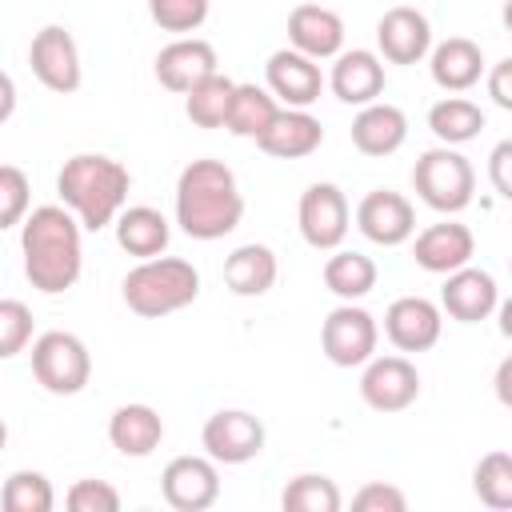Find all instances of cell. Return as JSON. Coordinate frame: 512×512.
Wrapping results in <instances>:
<instances>
[{
  "instance_id": "6da1fadb",
  "label": "cell",
  "mask_w": 512,
  "mask_h": 512,
  "mask_svg": "<svg viewBox=\"0 0 512 512\" xmlns=\"http://www.w3.org/2000/svg\"><path fill=\"white\" fill-rule=\"evenodd\" d=\"M80 220L64 204H40L20 220V256L24 276L36 292L60 296L84 272V240Z\"/></svg>"
},
{
  "instance_id": "7a4b0ae2",
  "label": "cell",
  "mask_w": 512,
  "mask_h": 512,
  "mask_svg": "<svg viewBox=\"0 0 512 512\" xmlns=\"http://www.w3.org/2000/svg\"><path fill=\"white\" fill-rule=\"evenodd\" d=\"M244 216V196L236 172L224 160H192L176 180V224L192 240H220L236 232Z\"/></svg>"
},
{
  "instance_id": "3957f363",
  "label": "cell",
  "mask_w": 512,
  "mask_h": 512,
  "mask_svg": "<svg viewBox=\"0 0 512 512\" xmlns=\"http://www.w3.org/2000/svg\"><path fill=\"white\" fill-rule=\"evenodd\" d=\"M128 188H132L128 168L104 152H76L56 172V192L64 208L88 232H100L120 216V208L128 204Z\"/></svg>"
},
{
  "instance_id": "277c9868",
  "label": "cell",
  "mask_w": 512,
  "mask_h": 512,
  "mask_svg": "<svg viewBox=\"0 0 512 512\" xmlns=\"http://www.w3.org/2000/svg\"><path fill=\"white\" fill-rule=\"evenodd\" d=\"M124 304L144 316V320H160V316H172L180 308H188L196 296H200V272L192 260H180V256H152V260H140L124 284Z\"/></svg>"
},
{
  "instance_id": "5b68a950",
  "label": "cell",
  "mask_w": 512,
  "mask_h": 512,
  "mask_svg": "<svg viewBox=\"0 0 512 512\" xmlns=\"http://www.w3.org/2000/svg\"><path fill=\"white\" fill-rule=\"evenodd\" d=\"M412 188L416 196L440 212V216H456L472 204V192H476V172L468 164L464 152L440 144V148H428L416 156L412 164Z\"/></svg>"
},
{
  "instance_id": "8992f818",
  "label": "cell",
  "mask_w": 512,
  "mask_h": 512,
  "mask_svg": "<svg viewBox=\"0 0 512 512\" xmlns=\"http://www.w3.org/2000/svg\"><path fill=\"white\" fill-rule=\"evenodd\" d=\"M32 376L52 396H76L92 380L88 344L72 332H44L32 340Z\"/></svg>"
},
{
  "instance_id": "52a82bcc",
  "label": "cell",
  "mask_w": 512,
  "mask_h": 512,
  "mask_svg": "<svg viewBox=\"0 0 512 512\" xmlns=\"http://www.w3.org/2000/svg\"><path fill=\"white\" fill-rule=\"evenodd\" d=\"M376 344H380V324L356 300H340L320 324V348L336 368H360L364 360L376 356Z\"/></svg>"
},
{
  "instance_id": "ba28073f",
  "label": "cell",
  "mask_w": 512,
  "mask_h": 512,
  "mask_svg": "<svg viewBox=\"0 0 512 512\" xmlns=\"http://www.w3.org/2000/svg\"><path fill=\"white\" fill-rule=\"evenodd\" d=\"M296 224L308 248L316 252H332L344 244L348 228H352V212H348V196L340 192V184L332 180H316L300 192L296 204Z\"/></svg>"
},
{
  "instance_id": "9c48e42d",
  "label": "cell",
  "mask_w": 512,
  "mask_h": 512,
  "mask_svg": "<svg viewBox=\"0 0 512 512\" xmlns=\"http://www.w3.org/2000/svg\"><path fill=\"white\" fill-rule=\"evenodd\" d=\"M360 400L372 412H404L420 396V372L408 356H372L360 364Z\"/></svg>"
},
{
  "instance_id": "30bf717a",
  "label": "cell",
  "mask_w": 512,
  "mask_h": 512,
  "mask_svg": "<svg viewBox=\"0 0 512 512\" xmlns=\"http://www.w3.org/2000/svg\"><path fill=\"white\" fill-rule=\"evenodd\" d=\"M28 64H32V76L56 92V96H68L80 88L84 72H80V48L72 40V32L64 24H44L32 44H28Z\"/></svg>"
},
{
  "instance_id": "8fae6325",
  "label": "cell",
  "mask_w": 512,
  "mask_h": 512,
  "mask_svg": "<svg viewBox=\"0 0 512 512\" xmlns=\"http://www.w3.org/2000/svg\"><path fill=\"white\" fill-rule=\"evenodd\" d=\"M200 444L216 464H248L264 452V424L244 408H220L204 420Z\"/></svg>"
},
{
  "instance_id": "7c38bea8",
  "label": "cell",
  "mask_w": 512,
  "mask_h": 512,
  "mask_svg": "<svg viewBox=\"0 0 512 512\" xmlns=\"http://www.w3.org/2000/svg\"><path fill=\"white\" fill-rule=\"evenodd\" d=\"M160 496L176 512H204L220 500V468L212 456H176L160 472Z\"/></svg>"
},
{
  "instance_id": "4fadbf2b",
  "label": "cell",
  "mask_w": 512,
  "mask_h": 512,
  "mask_svg": "<svg viewBox=\"0 0 512 512\" xmlns=\"http://www.w3.org/2000/svg\"><path fill=\"white\" fill-rule=\"evenodd\" d=\"M264 88L276 96L284 108H312L324 92V72L320 60L296 52V48H276L264 64Z\"/></svg>"
},
{
  "instance_id": "5bb4252c",
  "label": "cell",
  "mask_w": 512,
  "mask_h": 512,
  "mask_svg": "<svg viewBox=\"0 0 512 512\" xmlns=\"http://www.w3.org/2000/svg\"><path fill=\"white\" fill-rule=\"evenodd\" d=\"M356 228L364 232V240H372L380 248H400L416 232V208H412V200L404 192L372 188L356 204Z\"/></svg>"
},
{
  "instance_id": "9a60e30c",
  "label": "cell",
  "mask_w": 512,
  "mask_h": 512,
  "mask_svg": "<svg viewBox=\"0 0 512 512\" xmlns=\"http://www.w3.org/2000/svg\"><path fill=\"white\" fill-rule=\"evenodd\" d=\"M500 308V284L488 268H456L444 276L440 288V312H448L456 324H480Z\"/></svg>"
},
{
  "instance_id": "2e32d148",
  "label": "cell",
  "mask_w": 512,
  "mask_h": 512,
  "mask_svg": "<svg viewBox=\"0 0 512 512\" xmlns=\"http://www.w3.org/2000/svg\"><path fill=\"white\" fill-rule=\"evenodd\" d=\"M444 332V312L428 296H396L384 312V336L396 352H428Z\"/></svg>"
},
{
  "instance_id": "e0dca14e",
  "label": "cell",
  "mask_w": 512,
  "mask_h": 512,
  "mask_svg": "<svg viewBox=\"0 0 512 512\" xmlns=\"http://www.w3.org/2000/svg\"><path fill=\"white\" fill-rule=\"evenodd\" d=\"M376 56L388 60V64H420L432 48V24L420 8H408V4H396L388 8L380 20H376Z\"/></svg>"
},
{
  "instance_id": "ac0fdd59",
  "label": "cell",
  "mask_w": 512,
  "mask_h": 512,
  "mask_svg": "<svg viewBox=\"0 0 512 512\" xmlns=\"http://www.w3.org/2000/svg\"><path fill=\"white\" fill-rule=\"evenodd\" d=\"M476 256V236L468 224L460 220H440V224H428L424 232H416L412 240V260L424 268V272H436V276H448L464 264H472Z\"/></svg>"
},
{
  "instance_id": "d6986e66",
  "label": "cell",
  "mask_w": 512,
  "mask_h": 512,
  "mask_svg": "<svg viewBox=\"0 0 512 512\" xmlns=\"http://www.w3.org/2000/svg\"><path fill=\"white\" fill-rule=\"evenodd\" d=\"M216 64H220V60H216V48H212L208 40H200V36H176L172 44H164V48L156 52V80H160L168 92L184 96V92L196 88L204 76L220 72Z\"/></svg>"
},
{
  "instance_id": "ffe728a7",
  "label": "cell",
  "mask_w": 512,
  "mask_h": 512,
  "mask_svg": "<svg viewBox=\"0 0 512 512\" xmlns=\"http://www.w3.org/2000/svg\"><path fill=\"white\" fill-rule=\"evenodd\" d=\"M328 88L340 104L364 108L372 100H380L384 92V60L372 48H352V52H336L332 56V72H328Z\"/></svg>"
},
{
  "instance_id": "44dd1931",
  "label": "cell",
  "mask_w": 512,
  "mask_h": 512,
  "mask_svg": "<svg viewBox=\"0 0 512 512\" xmlns=\"http://www.w3.org/2000/svg\"><path fill=\"white\" fill-rule=\"evenodd\" d=\"M288 48L312 56V60H332L344 52V20L340 12L324 4H296L288 12Z\"/></svg>"
},
{
  "instance_id": "7402d4cb",
  "label": "cell",
  "mask_w": 512,
  "mask_h": 512,
  "mask_svg": "<svg viewBox=\"0 0 512 512\" xmlns=\"http://www.w3.org/2000/svg\"><path fill=\"white\" fill-rule=\"evenodd\" d=\"M404 140H408V116L388 100H372L352 116V148L360 156L384 160L400 152Z\"/></svg>"
},
{
  "instance_id": "603a6c76",
  "label": "cell",
  "mask_w": 512,
  "mask_h": 512,
  "mask_svg": "<svg viewBox=\"0 0 512 512\" xmlns=\"http://www.w3.org/2000/svg\"><path fill=\"white\" fill-rule=\"evenodd\" d=\"M324 144V128L308 108H280L272 124L256 136V148L276 160H304Z\"/></svg>"
},
{
  "instance_id": "cb8c5ba5",
  "label": "cell",
  "mask_w": 512,
  "mask_h": 512,
  "mask_svg": "<svg viewBox=\"0 0 512 512\" xmlns=\"http://www.w3.org/2000/svg\"><path fill=\"white\" fill-rule=\"evenodd\" d=\"M484 68H488V64H484V52H480V44L468 40V36H448V40H440L436 48H428L432 84L444 88V92H452V96L476 88V84L484 80Z\"/></svg>"
},
{
  "instance_id": "d4e9b609",
  "label": "cell",
  "mask_w": 512,
  "mask_h": 512,
  "mask_svg": "<svg viewBox=\"0 0 512 512\" xmlns=\"http://www.w3.org/2000/svg\"><path fill=\"white\" fill-rule=\"evenodd\" d=\"M116 228V244L136 256V260H152V256H164L168 252V240H172V224L164 220L160 208H148V204H124L120 216L112 220Z\"/></svg>"
},
{
  "instance_id": "484cf974",
  "label": "cell",
  "mask_w": 512,
  "mask_h": 512,
  "mask_svg": "<svg viewBox=\"0 0 512 512\" xmlns=\"http://www.w3.org/2000/svg\"><path fill=\"white\" fill-rule=\"evenodd\" d=\"M160 440H164V420L152 404H120L108 420V444L120 456L144 460L160 448Z\"/></svg>"
},
{
  "instance_id": "4316f807",
  "label": "cell",
  "mask_w": 512,
  "mask_h": 512,
  "mask_svg": "<svg viewBox=\"0 0 512 512\" xmlns=\"http://www.w3.org/2000/svg\"><path fill=\"white\" fill-rule=\"evenodd\" d=\"M276 276H280L276 252L268 244H256V240L232 248L228 260H224V284H228L232 296H248V300L252 296H264L276 284Z\"/></svg>"
},
{
  "instance_id": "83f0119b",
  "label": "cell",
  "mask_w": 512,
  "mask_h": 512,
  "mask_svg": "<svg viewBox=\"0 0 512 512\" xmlns=\"http://www.w3.org/2000/svg\"><path fill=\"white\" fill-rule=\"evenodd\" d=\"M428 128L440 144L456 148V144H468L484 132V108L468 96H444L428 108Z\"/></svg>"
},
{
  "instance_id": "f1b7e54d",
  "label": "cell",
  "mask_w": 512,
  "mask_h": 512,
  "mask_svg": "<svg viewBox=\"0 0 512 512\" xmlns=\"http://www.w3.org/2000/svg\"><path fill=\"white\" fill-rule=\"evenodd\" d=\"M276 112H280V104H276V96L268 88H260V84H236L232 88V100H228L224 128L232 136H240V140H256L272 124Z\"/></svg>"
},
{
  "instance_id": "f546056e",
  "label": "cell",
  "mask_w": 512,
  "mask_h": 512,
  "mask_svg": "<svg viewBox=\"0 0 512 512\" xmlns=\"http://www.w3.org/2000/svg\"><path fill=\"white\" fill-rule=\"evenodd\" d=\"M376 264L364 252L352 248H332V256L324 260V288L340 300H364L376 288Z\"/></svg>"
},
{
  "instance_id": "4dcf8cb0",
  "label": "cell",
  "mask_w": 512,
  "mask_h": 512,
  "mask_svg": "<svg viewBox=\"0 0 512 512\" xmlns=\"http://www.w3.org/2000/svg\"><path fill=\"white\" fill-rule=\"evenodd\" d=\"M232 88H236V80H228L224 72L204 76L196 88L184 92V116H188L196 128H224Z\"/></svg>"
},
{
  "instance_id": "1f68e13d",
  "label": "cell",
  "mask_w": 512,
  "mask_h": 512,
  "mask_svg": "<svg viewBox=\"0 0 512 512\" xmlns=\"http://www.w3.org/2000/svg\"><path fill=\"white\" fill-rule=\"evenodd\" d=\"M340 504H344V496H340L336 480H328L320 472H300L280 492L284 512H340Z\"/></svg>"
},
{
  "instance_id": "d6a6232c",
  "label": "cell",
  "mask_w": 512,
  "mask_h": 512,
  "mask_svg": "<svg viewBox=\"0 0 512 512\" xmlns=\"http://www.w3.org/2000/svg\"><path fill=\"white\" fill-rule=\"evenodd\" d=\"M472 492L480 496V504L488 508H512V456L504 448L488 452L476 460L472 468Z\"/></svg>"
},
{
  "instance_id": "836d02e7",
  "label": "cell",
  "mask_w": 512,
  "mask_h": 512,
  "mask_svg": "<svg viewBox=\"0 0 512 512\" xmlns=\"http://www.w3.org/2000/svg\"><path fill=\"white\" fill-rule=\"evenodd\" d=\"M52 504H56L52 480L44 472H32V468L12 472L0 488V508L4 512H52Z\"/></svg>"
},
{
  "instance_id": "e575fe53",
  "label": "cell",
  "mask_w": 512,
  "mask_h": 512,
  "mask_svg": "<svg viewBox=\"0 0 512 512\" xmlns=\"http://www.w3.org/2000/svg\"><path fill=\"white\" fill-rule=\"evenodd\" d=\"M148 16L160 32L188 36L208 20V0H148Z\"/></svg>"
},
{
  "instance_id": "d590c367",
  "label": "cell",
  "mask_w": 512,
  "mask_h": 512,
  "mask_svg": "<svg viewBox=\"0 0 512 512\" xmlns=\"http://www.w3.org/2000/svg\"><path fill=\"white\" fill-rule=\"evenodd\" d=\"M28 204H32L28 172L16 164H0V232L16 228L28 216Z\"/></svg>"
},
{
  "instance_id": "8d00e7d4",
  "label": "cell",
  "mask_w": 512,
  "mask_h": 512,
  "mask_svg": "<svg viewBox=\"0 0 512 512\" xmlns=\"http://www.w3.org/2000/svg\"><path fill=\"white\" fill-rule=\"evenodd\" d=\"M32 344V308L24 300H0V360L20 356Z\"/></svg>"
},
{
  "instance_id": "74e56055",
  "label": "cell",
  "mask_w": 512,
  "mask_h": 512,
  "mask_svg": "<svg viewBox=\"0 0 512 512\" xmlns=\"http://www.w3.org/2000/svg\"><path fill=\"white\" fill-rule=\"evenodd\" d=\"M64 504L72 512H120V492L108 480H76Z\"/></svg>"
},
{
  "instance_id": "f35d334b",
  "label": "cell",
  "mask_w": 512,
  "mask_h": 512,
  "mask_svg": "<svg viewBox=\"0 0 512 512\" xmlns=\"http://www.w3.org/2000/svg\"><path fill=\"white\" fill-rule=\"evenodd\" d=\"M352 508H356V512H404V508H408V496H404L396 484L372 480V484H364V488L352 496Z\"/></svg>"
},
{
  "instance_id": "ab89813d",
  "label": "cell",
  "mask_w": 512,
  "mask_h": 512,
  "mask_svg": "<svg viewBox=\"0 0 512 512\" xmlns=\"http://www.w3.org/2000/svg\"><path fill=\"white\" fill-rule=\"evenodd\" d=\"M508 164H512V144L508 140H500L496 148H492V156H488V172H492V188H496V196H512V180H508Z\"/></svg>"
},
{
  "instance_id": "60d3db41",
  "label": "cell",
  "mask_w": 512,
  "mask_h": 512,
  "mask_svg": "<svg viewBox=\"0 0 512 512\" xmlns=\"http://www.w3.org/2000/svg\"><path fill=\"white\" fill-rule=\"evenodd\" d=\"M488 96L496 108H512V60H496L488 72Z\"/></svg>"
},
{
  "instance_id": "b9f144b4",
  "label": "cell",
  "mask_w": 512,
  "mask_h": 512,
  "mask_svg": "<svg viewBox=\"0 0 512 512\" xmlns=\"http://www.w3.org/2000/svg\"><path fill=\"white\" fill-rule=\"evenodd\" d=\"M16 112V80L0 68V124H8Z\"/></svg>"
},
{
  "instance_id": "7bdbcfd3",
  "label": "cell",
  "mask_w": 512,
  "mask_h": 512,
  "mask_svg": "<svg viewBox=\"0 0 512 512\" xmlns=\"http://www.w3.org/2000/svg\"><path fill=\"white\" fill-rule=\"evenodd\" d=\"M508 372H512V360H504L496 368V396H500V404H508Z\"/></svg>"
},
{
  "instance_id": "ee69618b",
  "label": "cell",
  "mask_w": 512,
  "mask_h": 512,
  "mask_svg": "<svg viewBox=\"0 0 512 512\" xmlns=\"http://www.w3.org/2000/svg\"><path fill=\"white\" fill-rule=\"evenodd\" d=\"M4 440H8V428H4V420H0V452H4Z\"/></svg>"
}]
</instances>
